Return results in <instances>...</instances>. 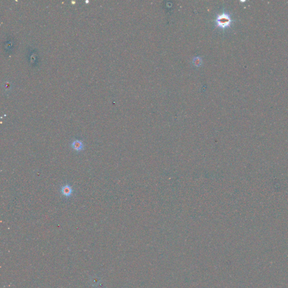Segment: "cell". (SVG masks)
<instances>
[{"mask_svg":"<svg viewBox=\"0 0 288 288\" xmlns=\"http://www.w3.org/2000/svg\"><path fill=\"white\" fill-rule=\"evenodd\" d=\"M232 19L230 15L226 13H222L217 15L216 19L217 26L221 29H225L230 27Z\"/></svg>","mask_w":288,"mask_h":288,"instance_id":"cell-1","label":"cell"},{"mask_svg":"<svg viewBox=\"0 0 288 288\" xmlns=\"http://www.w3.org/2000/svg\"><path fill=\"white\" fill-rule=\"evenodd\" d=\"M61 192L62 195L65 196L67 198H69L71 196V195L73 194V190L70 186L68 184H67L65 185L62 186Z\"/></svg>","mask_w":288,"mask_h":288,"instance_id":"cell-2","label":"cell"},{"mask_svg":"<svg viewBox=\"0 0 288 288\" xmlns=\"http://www.w3.org/2000/svg\"><path fill=\"white\" fill-rule=\"evenodd\" d=\"M72 147L76 151H81L84 149V144L79 140H75L72 143Z\"/></svg>","mask_w":288,"mask_h":288,"instance_id":"cell-3","label":"cell"}]
</instances>
